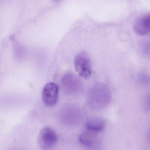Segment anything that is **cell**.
Wrapping results in <instances>:
<instances>
[{"label": "cell", "mask_w": 150, "mask_h": 150, "mask_svg": "<svg viewBox=\"0 0 150 150\" xmlns=\"http://www.w3.org/2000/svg\"><path fill=\"white\" fill-rule=\"evenodd\" d=\"M82 111L79 107L74 105L65 106L60 114V117L64 124L69 126H75L82 120Z\"/></svg>", "instance_id": "277c9868"}, {"label": "cell", "mask_w": 150, "mask_h": 150, "mask_svg": "<svg viewBox=\"0 0 150 150\" xmlns=\"http://www.w3.org/2000/svg\"><path fill=\"white\" fill-rule=\"evenodd\" d=\"M58 140L57 133L50 127L44 128L38 135V144L43 150H49L52 148L57 143Z\"/></svg>", "instance_id": "5b68a950"}, {"label": "cell", "mask_w": 150, "mask_h": 150, "mask_svg": "<svg viewBox=\"0 0 150 150\" xmlns=\"http://www.w3.org/2000/svg\"><path fill=\"white\" fill-rule=\"evenodd\" d=\"M59 89L58 85L54 82L47 83L43 89L42 100L46 106H54L57 104L59 98Z\"/></svg>", "instance_id": "8992f818"}, {"label": "cell", "mask_w": 150, "mask_h": 150, "mask_svg": "<svg viewBox=\"0 0 150 150\" xmlns=\"http://www.w3.org/2000/svg\"><path fill=\"white\" fill-rule=\"evenodd\" d=\"M54 1H59V0H54Z\"/></svg>", "instance_id": "7c38bea8"}, {"label": "cell", "mask_w": 150, "mask_h": 150, "mask_svg": "<svg viewBox=\"0 0 150 150\" xmlns=\"http://www.w3.org/2000/svg\"><path fill=\"white\" fill-rule=\"evenodd\" d=\"M111 99V92L108 86L103 83H97L89 91L88 104L93 110H100L108 105Z\"/></svg>", "instance_id": "6da1fadb"}, {"label": "cell", "mask_w": 150, "mask_h": 150, "mask_svg": "<svg viewBox=\"0 0 150 150\" xmlns=\"http://www.w3.org/2000/svg\"><path fill=\"white\" fill-rule=\"evenodd\" d=\"M106 123L103 118L100 117L93 116L87 119L86 126L88 130L93 132H99L104 129Z\"/></svg>", "instance_id": "9c48e42d"}, {"label": "cell", "mask_w": 150, "mask_h": 150, "mask_svg": "<svg viewBox=\"0 0 150 150\" xmlns=\"http://www.w3.org/2000/svg\"><path fill=\"white\" fill-rule=\"evenodd\" d=\"M10 39L13 43L16 54L18 56H22L23 53V49L22 45L18 42L14 36L13 35H11Z\"/></svg>", "instance_id": "30bf717a"}, {"label": "cell", "mask_w": 150, "mask_h": 150, "mask_svg": "<svg viewBox=\"0 0 150 150\" xmlns=\"http://www.w3.org/2000/svg\"><path fill=\"white\" fill-rule=\"evenodd\" d=\"M79 140L82 146L89 149H98L100 146V139L94 132L90 131L81 133Z\"/></svg>", "instance_id": "52a82bcc"}, {"label": "cell", "mask_w": 150, "mask_h": 150, "mask_svg": "<svg viewBox=\"0 0 150 150\" xmlns=\"http://www.w3.org/2000/svg\"><path fill=\"white\" fill-rule=\"evenodd\" d=\"M75 71L79 76L83 79H88L92 75V63L87 52H82L75 57L74 61Z\"/></svg>", "instance_id": "7a4b0ae2"}, {"label": "cell", "mask_w": 150, "mask_h": 150, "mask_svg": "<svg viewBox=\"0 0 150 150\" xmlns=\"http://www.w3.org/2000/svg\"><path fill=\"white\" fill-rule=\"evenodd\" d=\"M61 85L65 93L69 95H75L80 93L83 84L79 79L71 72L65 74L61 79Z\"/></svg>", "instance_id": "3957f363"}, {"label": "cell", "mask_w": 150, "mask_h": 150, "mask_svg": "<svg viewBox=\"0 0 150 150\" xmlns=\"http://www.w3.org/2000/svg\"><path fill=\"white\" fill-rule=\"evenodd\" d=\"M134 32L141 36L148 35L150 30V15L139 18L134 23L133 26Z\"/></svg>", "instance_id": "ba28073f"}, {"label": "cell", "mask_w": 150, "mask_h": 150, "mask_svg": "<svg viewBox=\"0 0 150 150\" xmlns=\"http://www.w3.org/2000/svg\"><path fill=\"white\" fill-rule=\"evenodd\" d=\"M139 80L141 81L142 83H147V81H149V79L147 78L146 75L144 74H142L139 77Z\"/></svg>", "instance_id": "8fae6325"}]
</instances>
